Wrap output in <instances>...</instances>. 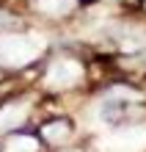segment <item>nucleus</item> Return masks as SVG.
Masks as SVG:
<instances>
[{"label": "nucleus", "mask_w": 146, "mask_h": 152, "mask_svg": "<svg viewBox=\"0 0 146 152\" xmlns=\"http://www.w3.org/2000/svg\"><path fill=\"white\" fill-rule=\"evenodd\" d=\"M105 147L113 149V152H141V149H146V124L113 133V136L105 141Z\"/></svg>", "instance_id": "2"}, {"label": "nucleus", "mask_w": 146, "mask_h": 152, "mask_svg": "<svg viewBox=\"0 0 146 152\" xmlns=\"http://www.w3.org/2000/svg\"><path fill=\"white\" fill-rule=\"evenodd\" d=\"M41 133H44V138H47V141H52V144H61V141H66L72 136L66 122H50Z\"/></svg>", "instance_id": "6"}, {"label": "nucleus", "mask_w": 146, "mask_h": 152, "mask_svg": "<svg viewBox=\"0 0 146 152\" xmlns=\"http://www.w3.org/2000/svg\"><path fill=\"white\" fill-rule=\"evenodd\" d=\"M41 50H44V39L36 36V33H28V36L6 33V36H0V58L14 66H22L28 61H33Z\"/></svg>", "instance_id": "1"}, {"label": "nucleus", "mask_w": 146, "mask_h": 152, "mask_svg": "<svg viewBox=\"0 0 146 152\" xmlns=\"http://www.w3.org/2000/svg\"><path fill=\"white\" fill-rule=\"evenodd\" d=\"M25 116H28V108H25L22 102L0 108V133H6V130H14L17 124H22V122H25Z\"/></svg>", "instance_id": "4"}, {"label": "nucleus", "mask_w": 146, "mask_h": 152, "mask_svg": "<svg viewBox=\"0 0 146 152\" xmlns=\"http://www.w3.org/2000/svg\"><path fill=\"white\" fill-rule=\"evenodd\" d=\"M143 44H146V33H135V36H130V39H124V42H121V47H124L127 53H132V50L143 47Z\"/></svg>", "instance_id": "8"}, {"label": "nucleus", "mask_w": 146, "mask_h": 152, "mask_svg": "<svg viewBox=\"0 0 146 152\" xmlns=\"http://www.w3.org/2000/svg\"><path fill=\"white\" fill-rule=\"evenodd\" d=\"M75 6H77V0H36V8L44 14H52V17L69 14Z\"/></svg>", "instance_id": "5"}, {"label": "nucleus", "mask_w": 146, "mask_h": 152, "mask_svg": "<svg viewBox=\"0 0 146 152\" xmlns=\"http://www.w3.org/2000/svg\"><path fill=\"white\" fill-rule=\"evenodd\" d=\"M6 152H36V138L31 136H17L6 144Z\"/></svg>", "instance_id": "7"}, {"label": "nucleus", "mask_w": 146, "mask_h": 152, "mask_svg": "<svg viewBox=\"0 0 146 152\" xmlns=\"http://www.w3.org/2000/svg\"><path fill=\"white\" fill-rule=\"evenodd\" d=\"M80 77H83V66H80L77 61H69V58L55 61V64L47 69V86L50 88H69V86H75Z\"/></svg>", "instance_id": "3"}]
</instances>
